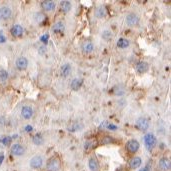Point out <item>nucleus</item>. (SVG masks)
Masks as SVG:
<instances>
[{
  "mask_svg": "<svg viewBox=\"0 0 171 171\" xmlns=\"http://www.w3.org/2000/svg\"><path fill=\"white\" fill-rule=\"evenodd\" d=\"M156 142H157L156 137L152 133H148L144 136V144L148 150H152L156 146Z\"/></svg>",
  "mask_w": 171,
  "mask_h": 171,
  "instance_id": "obj_1",
  "label": "nucleus"
},
{
  "mask_svg": "<svg viewBox=\"0 0 171 171\" xmlns=\"http://www.w3.org/2000/svg\"><path fill=\"white\" fill-rule=\"evenodd\" d=\"M46 167H47L48 171H58L60 169V161H59L58 158L52 157L48 160Z\"/></svg>",
  "mask_w": 171,
  "mask_h": 171,
  "instance_id": "obj_2",
  "label": "nucleus"
},
{
  "mask_svg": "<svg viewBox=\"0 0 171 171\" xmlns=\"http://www.w3.org/2000/svg\"><path fill=\"white\" fill-rule=\"evenodd\" d=\"M139 147H140V145H139L138 141L135 140V139L129 140L127 142V144H126V149H127L130 153H135V152H137L139 149Z\"/></svg>",
  "mask_w": 171,
  "mask_h": 171,
  "instance_id": "obj_3",
  "label": "nucleus"
},
{
  "mask_svg": "<svg viewBox=\"0 0 171 171\" xmlns=\"http://www.w3.org/2000/svg\"><path fill=\"white\" fill-rule=\"evenodd\" d=\"M136 126L141 131H146L149 128V121L146 118H139L136 122Z\"/></svg>",
  "mask_w": 171,
  "mask_h": 171,
  "instance_id": "obj_4",
  "label": "nucleus"
},
{
  "mask_svg": "<svg viewBox=\"0 0 171 171\" xmlns=\"http://www.w3.org/2000/svg\"><path fill=\"white\" fill-rule=\"evenodd\" d=\"M158 166H159L160 169L163 170V171L169 170V169H170V166H171V163H170L169 158H166V157L161 158V159L159 160V163H158Z\"/></svg>",
  "mask_w": 171,
  "mask_h": 171,
  "instance_id": "obj_5",
  "label": "nucleus"
},
{
  "mask_svg": "<svg viewBox=\"0 0 171 171\" xmlns=\"http://www.w3.org/2000/svg\"><path fill=\"white\" fill-rule=\"evenodd\" d=\"M15 65L19 70H24L28 66V60L25 57H19L17 60H16Z\"/></svg>",
  "mask_w": 171,
  "mask_h": 171,
  "instance_id": "obj_6",
  "label": "nucleus"
},
{
  "mask_svg": "<svg viewBox=\"0 0 171 171\" xmlns=\"http://www.w3.org/2000/svg\"><path fill=\"white\" fill-rule=\"evenodd\" d=\"M41 7L45 11L50 12L55 9V3L53 1H50V0H45V1L41 2Z\"/></svg>",
  "mask_w": 171,
  "mask_h": 171,
  "instance_id": "obj_7",
  "label": "nucleus"
},
{
  "mask_svg": "<svg viewBox=\"0 0 171 171\" xmlns=\"http://www.w3.org/2000/svg\"><path fill=\"white\" fill-rule=\"evenodd\" d=\"M42 164H43V159H42L41 156H34L30 161V166L32 168H35V169L40 168Z\"/></svg>",
  "mask_w": 171,
  "mask_h": 171,
  "instance_id": "obj_8",
  "label": "nucleus"
},
{
  "mask_svg": "<svg viewBox=\"0 0 171 171\" xmlns=\"http://www.w3.org/2000/svg\"><path fill=\"white\" fill-rule=\"evenodd\" d=\"M139 22V17L134 13H130L129 15H127L126 17V23H127L129 26H134V25L138 24Z\"/></svg>",
  "mask_w": 171,
  "mask_h": 171,
  "instance_id": "obj_9",
  "label": "nucleus"
},
{
  "mask_svg": "<svg viewBox=\"0 0 171 171\" xmlns=\"http://www.w3.org/2000/svg\"><path fill=\"white\" fill-rule=\"evenodd\" d=\"M24 147L20 144H14L11 147V153L15 156H21L24 153Z\"/></svg>",
  "mask_w": 171,
  "mask_h": 171,
  "instance_id": "obj_10",
  "label": "nucleus"
},
{
  "mask_svg": "<svg viewBox=\"0 0 171 171\" xmlns=\"http://www.w3.org/2000/svg\"><path fill=\"white\" fill-rule=\"evenodd\" d=\"M12 15V11L9 7H2L0 9V19H8Z\"/></svg>",
  "mask_w": 171,
  "mask_h": 171,
  "instance_id": "obj_11",
  "label": "nucleus"
},
{
  "mask_svg": "<svg viewBox=\"0 0 171 171\" xmlns=\"http://www.w3.org/2000/svg\"><path fill=\"white\" fill-rule=\"evenodd\" d=\"M10 31H11V34L13 35L14 37H21L23 34V28L18 24L12 26V28Z\"/></svg>",
  "mask_w": 171,
  "mask_h": 171,
  "instance_id": "obj_12",
  "label": "nucleus"
},
{
  "mask_svg": "<svg viewBox=\"0 0 171 171\" xmlns=\"http://www.w3.org/2000/svg\"><path fill=\"white\" fill-rule=\"evenodd\" d=\"M21 115H22V117L25 118V119H29V118H31L33 115L32 108L29 106H24L22 108V111H21Z\"/></svg>",
  "mask_w": 171,
  "mask_h": 171,
  "instance_id": "obj_13",
  "label": "nucleus"
},
{
  "mask_svg": "<svg viewBox=\"0 0 171 171\" xmlns=\"http://www.w3.org/2000/svg\"><path fill=\"white\" fill-rule=\"evenodd\" d=\"M136 69H137V71H138L139 73H145V72H147V71H148L149 65H148V63H147V62L141 61V62H139L138 64H137Z\"/></svg>",
  "mask_w": 171,
  "mask_h": 171,
  "instance_id": "obj_14",
  "label": "nucleus"
},
{
  "mask_svg": "<svg viewBox=\"0 0 171 171\" xmlns=\"http://www.w3.org/2000/svg\"><path fill=\"white\" fill-rule=\"evenodd\" d=\"M88 166H89L91 171H99V163L98 160L96 158H90L89 162H88Z\"/></svg>",
  "mask_w": 171,
  "mask_h": 171,
  "instance_id": "obj_15",
  "label": "nucleus"
},
{
  "mask_svg": "<svg viewBox=\"0 0 171 171\" xmlns=\"http://www.w3.org/2000/svg\"><path fill=\"white\" fill-rule=\"evenodd\" d=\"M141 163H142V161H141L140 157H133L129 162V166L132 169H136V168L140 167Z\"/></svg>",
  "mask_w": 171,
  "mask_h": 171,
  "instance_id": "obj_16",
  "label": "nucleus"
},
{
  "mask_svg": "<svg viewBox=\"0 0 171 171\" xmlns=\"http://www.w3.org/2000/svg\"><path fill=\"white\" fill-rule=\"evenodd\" d=\"M82 84H83V79H81V78H75L71 82V88L73 90H78L82 86Z\"/></svg>",
  "mask_w": 171,
  "mask_h": 171,
  "instance_id": "obj_17",
  "label": "nucleus"
},
{
  "mask_svg": "<svg viewBox=\"0 0 171 171\" xmlns=\"http://www.w3.org/2000/svg\"><path fill=\"white\" fill-rule=\"evenodd\" d=\"M94 49V45L92 42L90 41H87L85 42V43L83 44V46H82V50H83L84 53H90V52H92Z\"/></svg>",
  "mask_w": 171,
  "mask_h": 171,
  "instance_id": "obj_18",
  "label": "nucleus"
},
{
  "mask_svg": "<svg viewBox=\"0 0 171 171\" xmlns=\"http://www.w3.org/2000/svg\"><path fill=\"white\" fill-rule=\"evenodd\" d=\"M65 30V25L62 22H57L53 25V31L55 33H62Z\"/></svg>",
  "mask_w": 171,
  "mask_h": 171,
  "instance_id": "obj_19",
  "label": "nucleus"
},
{
  "mask_svg": "<svg viewBox=\"0 0 171 171\" xmlns=\"http://www.w3.org/2000/svg\"><path fill=\"white\" fill-rule=\"evenodd\" d=\"M70 71H71V66H70V64L66 63V64H63V65H62V67H61V75L64 76V77H66V76L69 75Z\"/></svg>",
  "mask_w": 171,
  "mask_h": 171,
  "instance_id": "obj_20",
  "label": "nucleus"
},
{
  "mask_svg": "<svg viewBox=\"0 0 171 171\" xmlns=\"http://www.w3.org/2000/svg\"><path fill=\"white\" fill-rule=\"evenodd\" d=\"M32 141L35 145H42L44 142V139H43V137H42V135L35 134L34 136L32 137Z\"/></svg>",
  "mask_w": 171,
  "mask_h": 171,
  "instance_id": "obj_21",
  "label": "nucleus"
},
{
  "mask_svg": "<svg viewBox=\"0 0 171 171\" xmlns=\"http://www.w3.org/2000/svg\"><path fill=\"white\" fill-rule=\"evenodd\" d=\"M60 8L63 12H68L71 9V3L69 1H61Z\"/></svg>",
  "mask_w": 171,
  "mask_h": 171,
  "instance_id": "obj_22",
  "label": "nucleus"
},
{
  "mask_svg": "<svg viewBox=\"0 0 171 171\" xmlns=\"http://www.w3.org/2000/svg\"><path fill=\"white\" fill-rule=\"evenodd\" d=\"M117 46L119 48H127L129 46V41L127 39H124V38H120L117 41Z\"/></svg>",
  "mask_w": 171,
  "mask_h": 171,
  "instance_id": "obj_23",
  "label": "nucleus"
},
{
  "mask_svg": "<svg viewBox=\"0 0 171 171\" xmlns=\"http://www.w3.org/2000/svg\"><path fill=\"white\" fill-rule=\"evenodd\" d=\"M8 79V73L6 70H4V69H1L0 70V82L1 83H4V82H6Z\"/></svg>",
  "mask_w": 171,
  "mask_h": 171,
  "instance_id": "obj_24",
  "label": "nucleus"
},
{
  "mask_svg": "<svg viewBox=\"0 0 171 171\" xmlns=\"http://www.w3.org/2000/svg\"><path fill=\"white\" fill-rule=\"evenodd\" d=\"M78 129H80L79 124H78V123H74V124H72V125H70L68 127V130H69V131H71V132L77 131Z\"/></svg>",
  "mask_w": 171,
  "mask_h": 171,
  "instance_id": "obj_25",
  "label": "nucleus"
},
{
  "mask_svg": "<svg viewBox=\"0 0 171 171\" xmlns=\"http://www.w3.org/2000/svg\"><path fill=\"white\" fill-rule=\"evenodd\" d=\"M97 16H99V17H102V16H105V10L103 7H99L98 9H97V12H96Z\"/></svg>",
  "mask_w": 171,
  "mask_h": 171,
  "instance_id": "obj_26",
  "label": "nucleus"
},
{
  "mask_svg": "<svg viewBox=\"0 0 171 171\" xmlns=\"http://www.w3.org/2000/svg\"><path fill=\"white\" fill-rule=\"evenodd\" d=\"M1 142L3 143L4 145H8L10 142H11V137H9V136H8V137H4V138L1 140Z\"/></svg>",
  "mask_w": 171,
  "mask_h": 171,
  "instance_id": "obj_27",
  "label": "nucleus"
},
{
  "mask_svg": "<svg viewBox=\"0 0 171 171\" xmlns=\"http://www.w3.org/2000/svg\"><path fill=\"white\" fill-rule=\"evenodd\" d=\"M44 19H45V16H44L42 13L36 14V21L37 22H41V21H43Z\"/></svg>",
  "mask_w": 171,
  "mask_h": 171,
  "instance_id": "obj_28",
  "label": "nucleus"
},
{
  "mask_svg": "<svg viewBox=\"0 0 171 171\" xmlns=\"http://www.w3.org/2000/svg\"><path fill=\"white\" fill-rule=\"evenodd\" d=\"M48 38H49V35L48 34H44V35H42L41 38H40V40H41L43 43H47V41H48Z\"/></svg>",
  "mask_w": 171,
  "mask_h": 171,
  "instance_id": "obj_29",
  "label": "nucleus"
},
{
  "mask_svg": "<svg viewBox=\"0 0 171 171\" xmlns=\"http://www.w3.org/2000/svg\"><path fill=\"white\" fill-rule=\"evenodd\" d=\"M103 37H104L106 40H109L111 37H112V34H111L110 32H108V31H105L104 34H103Z\"/></svg>",
  "mask_w": 171,
  "mask_h": 171,
  "instance_id": "obj_30",
  "label": "nucleus"
},
{
  "mask_svg": "<svg viewBox=\"0 0 171 171\" xmlns=\"http://www.w3.org/2000/svg\"><path fill=\"white\" fill-rule=\"evenodd\" d=\"M111 141H112V139H111L110 137H105L104 139H102V142L104 143V144H108V143H111Z\"/></svg>",
  "mask_w": 171,
  "mask_h": 171,
  "instance_id": "obj_31",
  "label": "nucleus"
},
{
  "mask_svg": "<svg viewBox=\"0 0 171 171\" xmlns=\"http://www.w3.org/2000/svg\"><path fill=\"white\" fill-rule=\"evenodd\" d=\"M107 128L110 130H117V126L114 124H107Z\"/></svg>",
  "mask_w": 171,
  "mask_h": 171,
  "instance_id": "obj_32",
  "label": "nucleus"
},
{
  "mask_svg": "<svg viewBox=\"0 0 171 171\" xmlns=\"http://www.w3.org/2000/svg\"><path fill=\"white\" fill-rule=\"evenodd\" d=\"M32 129H33V128H32V126H31V125H27L26 127H25V131H27V132H31V131H32Z\"/></svg>",
  "mask_w": 171,
  "mask_h": 171,
  "instance_id": "obj_33",
  "label": "nucleus"
},
{
  "mask_svg": "<svg viewBox=\"0 0 171 171\" xmlns=\"http://www.w3.org/2000/svg\"><path fill=\"white\" fill-rule=\"evenodd\" d=\"M5 41H6L5 37H4L2 34H0V43H3V42H5Z\"/></svg>",
  "mask_w": 171,
  "mask_h": 171,
  "instance_id": "obj_34",
  "label": "nucleus"
},
{
  "mask_svg": "<svg viewBox=\"0 0 171 171\" xmlns=\"http://www.w3.org/2000/svg\"><path fill=\"white\" fill-rule=\"evenodd\" d=\"M139 171H150V168H149V166H146V167L142 168V169H140Z\"/></svg>",
  "mask_w": 171,
  "mask_h": 171,
  "instance_id": "obj_35",
  "label": "nucleus"
},
{
  "mask_svg": "<svg viewBox=\"0 0 171 171\" xmlns=\"http://www.w3.org/2000/svg\"><path fill=\"white\" fill-rule=\"evenodd\" d=\"M3 159H4V155H0V165H1L2 162H3Z\"/></svg>",
  "mask_w": 171,
  "mask_h": 171,
  "instance_id": "obj_36",
  "label": "nucleus"
}]
</instances>
